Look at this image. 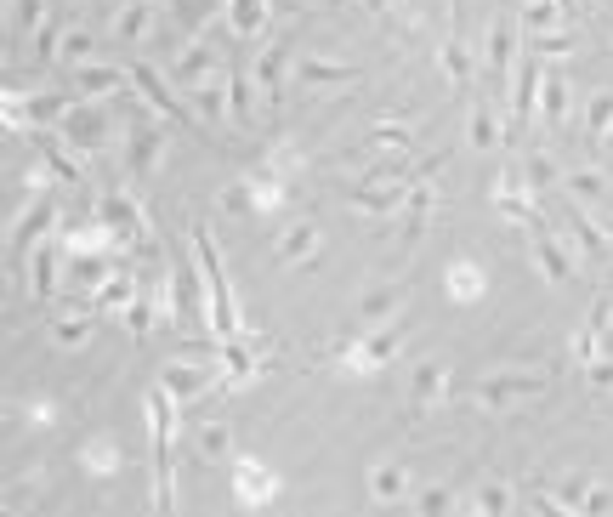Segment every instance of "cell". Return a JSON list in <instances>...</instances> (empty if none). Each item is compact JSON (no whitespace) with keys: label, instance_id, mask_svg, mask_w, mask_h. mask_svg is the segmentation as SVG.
Returning <instances> with one entry per match:
<instances>
[{"label":"cell","instance_id":"6","mask_svg":"<svg viewBox=\"0 0 613 517\" xmlns=\"http://www.w3.org/2000/svg\"><path fill=\"white\" fill-rule=\"evenodd\" d=\"M199 444H205V455H216V449H228V432H222V427H205V432H199Z\"/></svg>","mask_w":613,"mask_h":517},{"label":"cell","instance_id":"5","mask_svg":"<svg viewBox=\"0 0 613 517\" xmlns=\"http://www.w3.org/2000/svg\"><path fill=\"white\" fill-rule=\"evenodd\" d=\"M608 506H613L608 489H591V495H585V512H591V517H608Z\"/></svg>","mask_w":613,"mask_h":517},{"label":"cell","instance_id":"9","mask_svg":"<svg viewBox=\"0 0 613 517\" xmlns=\"http://www.w3.org/2000/svg\"><path fill=\"white\" fill-rule=\"evenodd\" d=\"M472 137H477V143H494V125L483 120V114H477V120H472Z\"/></svg>","mask_w":613,"mask_h":517},{"label":"cell","instance_id":"4","mask_svg":"<svg viewBox=\"0 0 613 517\" xmlns=\"http://www.w3.org/2000/svg\"><path fill=\"white\" fill-rule=\"evenodd\" d=\"M421 512L426 517H443V512H449V489H426V495H421Z\"/></svg>","mask_w":613,"mask_h":517},{"label":"cell","instance_id":"3","mask_svg":"<svg viewBox=\"0 0 613 517\" xmlns=\"http://www.w3.org/2000/svg\"><path fill=\"white\" fill-rule=\"evenodd\" d=\"M375 495H392V500H398L403 495V472H398V466H381V472H375Z\"/></svg>","mask_w":613,"mask_h":517},{"label":"cell","instance_id":"2","mask_svg":"<svg viewBox=\"0 0 613 517\" xmlns=\"http://www.w3.org/2000/svg\"><path fill=\"white\" fill-rule=\"evenodd\" d=\"M165 381H171V393H199V387L211 381V370H171Z\"/></svg>","mask_w":613,"mask_h":517},{"label":"cell","instance_id":"8","mask_svg":"<svg viewBox=\"0 0 613 517\" xmlns=\"http://www.w3.org/2000/svg\"><path fill=\"white\" fill-rule=\"evenodd\" d=\"M528 506H534L540 517H568V512H557V500H551V495H528Z\"/></svg>","mask_w":613,"mask_h":517},{"label":"cell","instance_id":"1","mask_svg":"<svg viewBox=\"0 0 613 517\" xmlns=\"http://www.w3.org/2000/svg\"><path fill=\"white\" fill-rule=\"evenodd\" d=\"M148 410H154V500L159 512H171V393H154L148 398Z\"/></svg>","mask_w":613,"mask_h":517},{"label":"cell","instance_id":"7","mask_svg":"<svg viewBox=\"0 0 613 517\" xmlns=\"http://www.w3.org/2000/svg\"><path fill=\"white\" fill-rule=\"evenodd\" d=\"M506 512V489H483V517H500Z\"/></svg>","mask_w":613,"mask_h":517}]
</instances>
